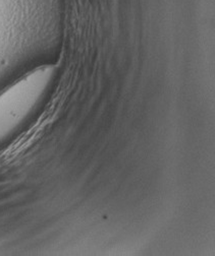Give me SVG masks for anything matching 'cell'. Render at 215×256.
Instances as JSON below:
<instances>
[{"instance_id": "obj_1", "label": "cell", "mask_w": 215, "mask_h": 256, "mask_svg": "<svg viewBox=\"0 0 215 256\" xmlns=\"http://www.w3.org/2000/svg\"><path fill=\"white\" fill-rule=\"evenodd\" d=\"M57 76V66L45 64L0 92V146L39 113L54 88Z\"/></svg>"}]
</instances>
